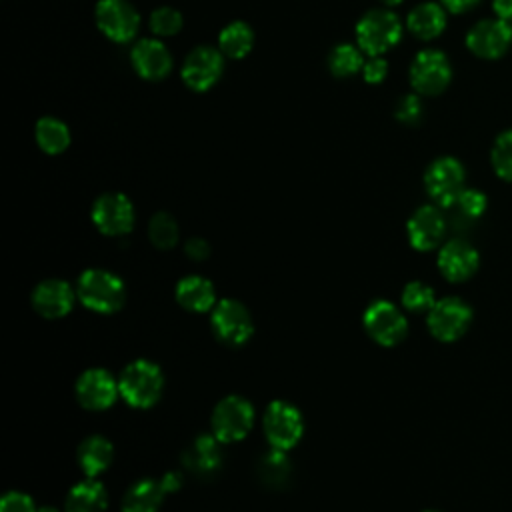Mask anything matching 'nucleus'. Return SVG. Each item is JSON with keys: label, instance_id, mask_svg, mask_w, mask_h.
Listing matches in <instances>:
<instances>
[{"label": "nucleus", "instance_id": "nucleus-1", "mask_svg": "<svg viewBox=\"0 0 512 512\" xmlns=\"http://www.w3.org/2000/svg\"><path fill=\"white\" fill-rule=\"evenodd\" d=\"M402 38L398 16L386 8H372L356 22V46L368 56H382Z\"/></svg>", "mask_w": 512, "mask_h": 512}, {"label": "nucleus", "instance_id": "nucleus-2", "mask_svg": "<svg viewBox=\"0 0 512 512\" xmlns=\"http://www.w3.org/2000/svg\"><path fill=\"white\" fill-rule=\"evenodd\" d=\"M78 298L82 304L100 314H112L122 308L126 290L122 280L100 268H90L78 278Z\"/></svg>", "mask_w": 512, "mask_h": 512}, {"label": "nucleus", "instance_id": "nucleus-3", "mask_svg": "<svg viewBox=\"0 0 512 512\" xmlns=\"http://www.w3.org/2000/svg\"><path fill=\"white\" fill-rule=\"evenodd\" d=\"M162 386V372L150 360H134L118 378L120 396L134 408H150L160 398Z\"/></svg>", "mask_w": 512, "mask_h": 512}, {"label": "nucleus", "instance_id": "nucleus-4", "mask_svg": "<svg viewBox=\"0 0 512 512\" xmlns=\"http://www.w3.org/2000/svg\"><path fill=\"white\" fill-rule=\"evenodd\" d=\"M424 188L438 206H454L464 190V168L452 156L436 158L424 172Z\"/></svg>", "mask_w": 512, "mask_h": 512}, {"label": "nucleus", "instance_id": "nucleus-5", "mask_svg": "<svg viewBox=\"0 0 512 512\" xmlns=\"http://www.w3.org/2000/svg\"><path fill=\"white\" fill-rule=\"evenodd\" d=\"M262 426L270 446L276 450H290L298 444L304 432V420L300 410L284 400L268 404Z\"/></svg>", "mask_w": 512, "mask_h": 512}, {"label": "nucleus", "instance_id": "nucleus-6", "mask_svg": "<svg viewBox=\"0 0 512 512\" xmlns=\"http://www.w3.org/2000/svg\"><path fill=\"white\" fill-rule=\"evenodd\" d=\"M426 322L430 334L436 340L454 342L468 330L472 322V310L464 300L456 296H446L436 300V304L428 312Z\"/></svg>", "mask_w": 512, "mask_h": 512}, {"label": "nucleus", "instance_id": "nucleus-7", "mask_svg": "<svg viewBox=\"0 0 512 512\" xmlns=\"http://www.w3.org/2000/svg\"><path fill=\"white\" fill-rule=\"evenodd\" d=\"M254 422L252 404L242 396L222 398L212 412V432L220 442L242 440Z\"/></svg>", "mask_w": 512, "mask_h": 512}, {"label": "nucleus", "instance_id": "nucleus-8", "mask_svg": "<svg viewBox=\"0 0 512 512\" xmlns=\"http://www.w3.org/2000/svg\"><path fill=\"white\" fill-rule=\"evenodd\" d=\"M452 78V68L444 52L422 50L414 56L410 64V84L416 94L434 96L440 94Z\"/></svg>", "mask_w": 512, "mask_h": 512}, {"label": "nucleus", "instance_id": "nucleus-9", "mask_svg": "<svg viewBox=\"0 0 512 512\" xmlns=\"http://www.w3.org/2000/svg\"><path fill=\"white\" fill-rule=\"evenodd\" d=\"M94 18L98 30L116 44L132 40L140 28L138 12L126 0H100L96 4Z\"/></svg>", "mask_w": 512, "mask_h": 512}, {"label": "nucleus", "instance_id": "nucleus-10", "mask_svg": "<svg viewBox=\"0 0 512 512\" xmlns=\"http://www.w3.org/2000/svg\"><path fill=\"white\" fill-rule=\"evenodd\" d=\"M364 328L382 346H396L408 332L406 316L388 300L372 302L364 312Z\"/></svg>", "mask_w": 512, "mask_h": 512}, {"label": "nucleus", "instance_id": "nucleus-11", "mask_svg": "<svg viewBox=\"0 0 512 512\" xmlns=\"http://www.w3.org/2000/svg\"><path fill=\"white\" fill-rule=\"evenodd\" d=\"M224 72V54L212 46L194 48L180 70L184 84L194 92L210 90Z\"/></svg>", "mask_w": 512, "mask_h": 512}, {"label": "nucleus", "instance_id": "nucleus-12", "mask_svg": "<svg viewBox=\"0 0 512 512\" xmlns=\"http://www.w3.org/2000/svg\"><path fill=\"white\" fill-rule=\"evenodd\" d=\"M134 206L120 192H106L92 206V222L106 236L128 234L134 226Z\"/></svg>", "mask_w": 512, "mask_h": 512}, {"label": "nucleus", "instance_id": "nucleus-13", "mask_svg": "<svg viewBox=\"0 0 512 512\" xmlns=\"http://www.w3.org/2000/svg\"><path fill=\"white\" fill-rule=\"evenodd\" d=\"M210 322H212V330H214L216 338L230 346L244 344L252 336V330H254L252 316L246 310V306L240 304L238 300H230V298L220 300L212 308Z\"/></svg>", "mask_w": 512, "mask_h": 512}, {"label": "nucleus", "instance_id": "nucleus-14", "mask_svg": "<svg viewBox=\"0 0 512 512\" xmlns=\"http://www.w3.org/2000/svg\"><path fill=\"white\" fill-rule=\"evenodd\" d=\"M512 42L510 22L500 18L480 20L466 34V46L472 54L480 58H498L502 56Z\"/></svg>", "mask_w": 512, "mask_h": 512}, {"label": "nucleus", "instance_id": "nucleus-15", "mask_svg": "<svg viewBox=\"0 0 512 512\" xmlns=\"http://www.w3.org/2000/svg\"><path fill=\"white\" fill-rule=\"evenodd\" d=\"M118 394V382L104 368H90L76 382V398L88 410H106Z\"/></svg>", "mask_w": 512, "mask_h": 512}, {"label": "nucleus", "instance_id": "nucleus-16", "mask_svg": "<svg viewBox=\"0 0 512 512\" xmlns=\"http://www.w3.org/2000/svg\"><path fill=\"white\" fill-rule=\"evenodd\" d=\"M406 230H408V240L412 248L420 252H428L438 248V244L442 242L446 232V220L436 206L426 204V206H420L410 216Z\"/></svg>", "mask_w": 512, "mask_h": 512}, {"label": "nucleus", "instance_id": "nucleus-17", "mask_svg": "<svg viewBox=\"0 0 512 512\" xmlns=\"http://www.w3.org/2000/svg\"><path fill=\"white\" fill-rule=\"evenodd\" d=\"M480 264V256L466 240H448L438 252V270L450 282L468 280Z\"/></svg>", "mask_w": 512, "mask_h": 512}, {"label": "nucleus", "instance_id": "nucleus-18", "mask_svg": "<svg viewBox=\"0 0 512 512\" xmlns=\"http://www.w3.org/2000/svg\"><path fill=\"white\" fill-rule=\"evenodd\" d=\"M130 64L140 78L162 80L172 70V56L160 40L144 38L130 50Z\"/></svg>", "mask_w": 512, "mask_h": 512}, {"label": "nucleus", "instance_id": "nucleus-19", "mask_svg": "<svg viewBox=\"0 0 512 512\" xmlns=\"http://www.w3.org/2000/svg\"><path fill=\"white\" fill-rule=\"evenodd\" d=\"M74 290L64 280H42L32 292V306L44 318H62L74 306Z\"/></svg>", "mask_w": 512, "mask_h": 512}, {"label": "nucleus", "instance_id": "nucleus-20", "mask_svg": "<svg viewBox=\"0 0 512 512\" xmlns=\"http://www.w3.org/2000/svg\"><path fill=\"white\" fill-rule=\"evenodd\" d=\"M408 30L420 40H432L446 28V8L436 2H422L408 14Z\"/></svg>", "mask_w": 512, "mask_h": 512}, {"label": "nucleus", "instance_id": "nucleus-21", "mask_svg": "<svg viewBox=\"0 0 512 512\" xmlns=\"http://www.w3.org/2000/svg\"><path fill=\"white\" fill-rule=\"evenodd\" d=\"M176 300L190 312H206L214 306L216 292L208 278L186 276L176 284Z\"/></svg>", "mask_w": 512, "mask_h": 512}, {"label": "nucleus", "instance_id": "nucleus-22", "mask_svg": "<svg viewBox=\"0 0 512 512\" xmlns=\"http://www.w3.org/2000/svg\"><path fill=\"white\" fill-rule=\"evenodd\" d=\"M220 440L216 436H198L196 440H192V444L184 450L182 454V462L188 470L196 472V474H208L214 472L220 462H222V454H220Z\"/></svg>", "mask_w": 512, "mask_h": 512}, {"label": "nucleus", "instance_id": "nucleus-23", "mask_svg": "<svg viewBox=\"0 0 512 512\" xmlns=\"http://www.w3.org/2000/svg\"><path fill=\"white\" fill-rule=\"evenodd\" d=\"M114 456L112 444L104 436H88L78 446V464L88 478L102 474Z\"/></svg>", "mask_w": 512, "mask_h": 512}, {"label": "nucleus", "instance_id": "nucleus-24", "mask_svg": "<svg viewBox=\"0 0 512 512\" xmlns=\"http://www.w3.org/2000/svg\"><path fill=\"white\" fill-rule=\"evenodd\" d=\"M106 490L100 482L88 478L72 486L66 496V512H104L106 510Z\"/></svg>", "mask_w": 512, "mask_h": 512}, {"label": "nucleus", "instance_id": "nucleus-25", "mask_svg": "<svg viewBox=\"0 0 512 512\" xmlns=\"http://www.w3.org/2000/svg\"><path fill=\"white\" fill-rule=\"evenodd\" d=\"M164 486L156 480L136 482L122 500V512H158L164 500Z\"/></svg>", "mask_w": 512, "mask_h": 512}, {"label": "nucleus", "instance_id": "nucleus-26", "mask_svg": "<svg viewBox=\"0 0 512 512\" xmlns=\"http://www.w3.org/2000/svg\"><path fill=\"white\" fill-rule=\"evenodd\" d=\"M252 46H254V32L242 20L230 22L218 34V50L232 60L244 58L252 50Z\"/></svg>", "mask_w": 512, "mask_h": 512}, {"label": "nucleus", "instance_id": "nucleus-27", "mask_svg": "<svg viewBox=\"0 0 512 512\" xmlns=\"http://www.w3.org/2000/svg\"><path fill=\"white\" fill-rule=\"evenodd\" d=\"M34 138L42 152L46 154H60L70 146V130L68 126L54 118V116H42L34 126Z\"/></svg>", "mask_w": 512, "mask_h": 512}, {"label": "nucleus", "instance_id": "nucleus-28", "mask_svg": "<svg viewBox=\"0 0 512 512\" xmlns=\"http://www.w3.org/2000/svg\"><path fill=\"white\" fill-rule=\"evenodd\" d=\"M364 62L366 60H364L362 50L348 42L336 44L328 54V68H330L332 76H336V78H348L356 72H362Z\"/></svg>", "mask_w": 512, "mask_h": 512}, {"label": "nucleus", "instance_id": "nucleus-29", "mask_svg": "<svg viewBox=\"0 0 512 512\" xmlns=\"http://www.w3.org/2000/svg\"><path fill=\"white\" fill-rule=\"evenodd\" d=\"M148 236L156 248L168 250L178 242V224L168 212H156L150 218Z\"/></svg>", "mask_w": 512, "mask_h": 512}, {"label": "nucleus", "instance_id": "nucleus-30", "mask_svg": "<svg viewBox=\"0 0 512 512\" xmlns=\"http://www.w3.org/2000/svg\"><path fill=\"white\" fill-rule=\"evenodd\" d=\"M436 304L434 290L424 282H408L402 290V306L410 312H430V308Z\"/></svg>", "mask_w": 512, "mask_h": 512}, {"label": "nucleus", "instance_id": "nucleus-31", "mask_svg": "<svg viewBox=\"0 0 512 512\" xmlns=\"http://www.w3.org/2000/svg\"><path fill=\"white\" fill-rule=\"evenodd\" d=\"M492 168L502 178L512 182V130L502 132L492 146Z\"/></svg>", "mask_w": 512, "mask_h": 512}, {"label": "nucleus", "instance_id": "nucleus-32", "mask_svg": "<svg viewBox=\"0 0 512 512\" xmlns=\"http://www.w3.org/2000/svg\"><path fill=\"white\" fill-rule=\"evenodd\" d=\"M150 30H152V34H156L160 38L174 36L182 30V14L170 6L156 8L150 14Z\"/></svg>", "mask_w": 512, "mask_h": 512}, {"label": "nucleus", "instance_id": "nucleus-33", "mask_svg": "<svg viewBox=\"0 0 512 512\" xmlns=\"http://www.w3.org/2000/svg\"><path fill=\"white\" fill-rule=\"evenodd\" d=\"M290 470V462L286 460L284 456V450H272L266 454V458L260 462V472H262V478L276 486L280 484L284 478H286V472Z\"/></svg>", "mask_w": 512, "mask_h": 512}, {"label": "nucleus", "instance_id": "nucleus-34", "mask_svg": "<svg viewBox=\"0 0 512 512\" xmlns=\"http://www.w3.org/2000/svg\"><path fill=\"white\" fill-rule=\"evenodd\" d=\"M454 206H458V210L468 216V218H478L484 214L486 210V196L480 190L474 188H464L462 194L458 196V200L454 202Z\"/></svg>", "mask_w": 512, "mask_h": 512}, {"label": "nucleus", "instance_id": "nucleus-35", "mask_svg": "<svg viewBox=\"0 0 512 512\" xmlns=\"http://www.w3.org/2000/svg\"><path fill=\"white\" fill-rule=\"evenodd\" d=\"M422 116V102L416 94H406L396 104V118L404 124H416Z\"/></svg>", "mask_w": 512, "mask_h": 512}, {"label": "nucleus", "instance_id": "nucleus-36", "mask_svg": "<svg viewBox=\"0 0 512 512\" xmlns=\"http://www.w3.org/2000/svg\"><path fill=\"white\" fill-rule=\"evenodd\" d=\"M0 512H36L30 496L22 492H8L2 496Z\"/></svg>", "mask_w": 512, "mask_h": 512}, {"label": "nucleus", "instance_id": "nucleus-37", "mask_svg": "<svg viewBox=\"0 0 512 512\" xmlns=\"http://www.w3.org/2000/svg\"><path fill=\"white\" fill-rule=\"evenodd\" d=\"M388 74V62L382 56H370L362 66V76L368 84H380Z\"/></svg>", "mask_w": 512, "mask_h": 512}, {"label": "nucleus", "instance_id": "nucleus-38", "mask_svg": "<svg viewBox=\"0 0 512 512\" xmlns=\"http://www.w3.org/2000/svg\"><path fill=\"white\" fill-rule=\"evenodd\" d=\"M208 252H210V246H208L202 238H190V240L186 242V254H188L190 258H194V260L206 258Z\"/></svg>", "mask_w": 512, "mask_h": 512}, {"label": "nucleus", "instance_id": "nucleus-39", "mask_svg": "<svg viewBox=\"0 0 512 512\" xmlns=\"http://www.w3.org/2000/svg\"><path fill=\"white\" fill-rule=\"evenodd\" d=\"M480 0H440V4L452 12V14H462V12H468L470 8H474Z\"/></svg>", "mask_w": 512, "mask_h": 512}, {"label": "nucleus", "instance_id": "nucleus-40", "mask_svg": "<svg viewBox=\"0 0 512 512\" xmlns=\"http://www.w3.org/2000/svg\"><path fill=\"white\" fill-rule=\"evenodd\" d=\"M496 16L504 22H512V0H492Z\"/></svg>", "mask_w": 512, "mask_h": 512}, {"label": "nucleus", "instance_id": "nucleus-41", "mask_svg": "<svg viewBox=\"0 0 512 512\" xmlns=\"http://www.w3.org/2000/svg\"><path fill=\"white\" fill-rule=\"evenodd\" d=\"M160 482H162V486H164L166 492H172V490H178V488H180L182 478H180V474H176V472H168V474L162 476Z\"/></svg>", "mask_w": 512, "mask_h": 512}, {"label": "nucleus", "instance_id": "nucleus-42", "mask_svg": "<svg viewBox=\"0 0 512 512\" xmlns=\"http://www.w3.org/2000/svg\"><path fill=\"white\" fill-rule=\"evenodd\" d=\"M384 6H398L402 0H380Z\"/></svg>", "mask_w": 512, "mask_h": 512}, {"label": "nucleus", "instance_id": "nucleus-43", "mask_svg": "<svg viewBox=\"0 0 512 512\" xmlns=\"http://www.w3.org/2000/svg\"><path fill=\"white\" fill-rule=\"evenodd\" d=\"M36 512H58V510L52 508V506H44V508H40V510H36Z\"/></svg>", "mask_w": 512, "mask_h": 512}, {"label": "nucleus", "instance_id": "nucleus-44", "mask_svg": "<svg viewBox=\"0 0 512 512\" xmlns=\"http://www.w3.org/2000/svg\"><path fill=\"white\" fill-rule=\"evenodd\" d=\"M426 512H438V510H426Z\"/></svg>", "mask_w": 512, "mask_h": 512}]
</instances>
